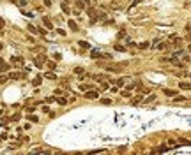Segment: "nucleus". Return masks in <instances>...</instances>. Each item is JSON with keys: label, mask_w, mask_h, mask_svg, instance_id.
<instances>
[{"label": "nucleus", "mask_w": 191, "mask_h": 155, "mask_svg": "<svg viewBox=\"0 0 191 155\" xmlns=\"http://www.w3.org/2000/svg\"><path fill=\"white\" fill-rule=\"evenodd\" d=\"M94 79H96V81H101V83H103V81H110V78H108V76H103V74H96Z\"/></svg>", "instance_id": "obj_7"}, {"label": "nucleus", "mask_w": 191, "mask_h": 155, "mask_svg": "<svg viewBox=\"0 0 191 155\" xmlns=\"http://www.w3.org/2000/svg\"><path fill=\"white\" fill-rule=\"evenodd\" d=\"M142 99H143L142 95H136V97H135V100H133V104H140V102H142Z\"/></svg>", "instance_id": "obj_16"}, {"label": "nucleus", "mask_w": 191, "mask_h": 155, "mask_svg": "<svg viewBox=\"0 0 191 155\" xmlns=\"http://www.w3.org/2000/svg\"><path fill=\"white\" fill-rule=\"evenodd\" d=\"M74 72H76V74H83V69H81V67H76V69H74Z\"/></svg>", "instance_id": "obj_27"}, {"label": "nucleus", "mask_w": 191, "mask_h": 155, "mask_svg": "<svg viewBox=\"0 0 191 155\" xmlns=\"http://www.w3.org/2000/svg\"><path fill=\"white\" fill-rule=\"evenodd\" d=\"M175 102H184L186 100V97H182V95H175V99H173Z\"/></svg>", "instance_id": "obj_15"}, {"label": "nucleus", "mask_w": 191, "mask_h": 155, "mask_svg": "<svg viewBox=\"0 0 191 155\" xmlns=\"http://www.w3.org/2000/svg\"><path fill=\"white\" fill-rule=\"evenodd\" d=\"M4 27H5V23H4V19L0 18V28H4Z\"/></svg>", "instance_id": "obj_32"}, {"label": "nucleus", "mask_w": 191, "mask_h": 155, "mask_svg": "<svg viewBox=\"0 0 191 155\" xmlns=\"http://www.w3.org/2000/svg\"><path fill=\"white\" fill-rule=\"evenodd\" d=\"M29 30H30L32 34H37V28H36V27H34V25H29Z\"/></svg>", "instance_id": "obj_21"}, {"label": "nucleus", "mask_w": 191, "mask_h": 155, "mask_svg": "<svg viewBox=\"0 0 191 155\" xmlns=\"http://www.w3.org/2000/svg\"><path fill=\"white\" fill-rule=\"evenodd\" d=\"M76 7H78V9H83V7H85V4H83V2H80V0H78V2H76Z\"/></svg>", "instance_id": "obj_22"}, {"label": "nucleus", "mask_w": 191, "mask_h": 155, "mask_svg": "<svg viewBox=\"0 0 191 155\" xmlns=\"http://www.w3.org/2000/svg\"><path fill=\"white\" fill-rule=\"evenodd\" d=\"M27 118H29L30 122H37V116H36V115H29V116H27Z\"/></svg>", "instance_id": "obj_20"}, {"label": "nucleus", "mask_w": 191, "mask_h": 155, "mask_svg": "<svg viewBox=\"0 0 191 155\" xmlns=\"http://www.w3.org/2000/svg\"><path fill=\"white\" fill-rule=\"evenodd\" d=\"M154 99H156V95H149V97H147V99H145V100L149 102V100H154Z\"/></svg>", "instance_id": "obj_31"}, {"label": "nucleus", "mask_w": 191, "mask_h": 155, "mask_svg": "<svg viewBox=\"0 0 191 155\" xmlns=\"http://www.w3.org/2000/svg\"><path fill=\"white\" fill-rule=\"evenodd\" d=\"M115 49H117V51H124V46H121V44H115Z\"/></svg>", "instance_id": "obj_28"}, {"label": "nucleus", "mask_w": 191, "mask_h": 155, "mask_svg": "<svg viewBox=\"0 0 191 155\" xmlns=\"http://www.w3.org/2000/svg\"><path fill=\"white\" fill-rule=\"evenodd\" d=\"M62 11H64V12H66V14H69V7H67V5H66V4H62Z\"/></svg>", "instance_id": "obj_23"}, {"label": "nucleus", "mask_w": 191, "mask_h": 155, "mask_svg": "<svg viewBox=\"0 0 191 155\" xmlns=\"http://www.w3.org/2000/svg\"><path fill=\"white\" fill-rule=\"evenodd\" d=\"M78 44H80V48H83V49H89V48H90V44H89L87 41H78Z\"/></svg>", "instance_id": "obj_11"}, {"label": "nucleus", "mask_w": 191, "mask_h": 155, "mask_svg": "<svg viewBox=\"0 0 191 155\" xmlns=\"http://www.w3.org/2000/svg\"><path fill=\"white\" fill-rule=\"evenodd\" d=\"M5 71H9V65L4 62V58L0 57V72H5Z\"/></svg>", "instance_id": "obj_6"}, {"label": "nucleus", "mask_w": 191, "mask_h": 155, "mask_svg": "<svg viewBox=\"0 0 191 155\" xmlns=\"http://www.w3.org/2000/svg\"><path fill=\"white\" fill-rule=\"evenodd\" d=\"M94 88V85H89V83H85V85H80V90H83V92H87V90H92Z\"/></svg>", "instance_id": "obj_10"}, {"label": "nucleus", "mask_w": 191, "mask_h": 155, "mask_svg": "<svg viewBox=\"0 0 191 155\" xmlns=\"http://www.w3.org/2000/svg\"><path fill=\"white\" fill-rule=\"evenodd\" d=\"M48 67H50V69H55V62H48Z\"/></svg>", "instance_id": "obj_30"}, {"label": "nucleus", "mask_w": 191, "mask_h": 155, "mask_svg": "<svg viewBox=\"0 0 191 155\" xmlns=\"http://www.w3.org/2000/svg\"><path fill=\"white\" fill-rule=\"evenodd\" d=\"M179 87L184 88V90H191V83H186V81H182V83H179Z\"/></svg>", "instance_id": "obj_12"}, {"label": "nucleus", "mask_w": 191, "mask_h": 155, "mask_svg": "<svg viewBox=\"0 0 191 155\" xmlns=\"http://www.w3.org/2000/svg\"><path fill=\"white\" fill-rule=\"evenodd\" d=\"M25 74H21V72H11L9 74V78L11 79H20V78H23Z\"/></svg>", "instance_id": "obj_9"}, {"label": "nucleus", "mask_w": 191, "mask_h": 155, "mask_svg": "<svg viewBox=\"0 0 191 155\" xmlns=\"http://www.w3.org/2000/svg\"><path fill=\"white\" fill-rule=\"evenodd\" d=\"M20 113H16V115H12V116H11V120H20Z\"/></svg>", "instance_id": "obj_26"}, {"label": "nucleus", "mask_w": 191, "mask_h": 155, "mask_svg": "<svg viewBox=\"0 0 191 155\" xmlns=\"http://www.w3.org/2000/svg\"><path fill=\"white\" fill-rule=\"evenodd\" d=\"M126 65H128L126 62H122V64H103V67L106 69V71H111V72H119V71H122Z\"/></svg>", "instance_id": "obj_2"}, {"label": "nucleus", "mask_w": 191, "mask_h": 155, "mask_svg": "<svg viewBox=\"0 0 191 155\" xmlns=\"http://www.w3.org/2000/svg\"><path fill=\"white\" fill-rule=\"evenodd\" d=\"M165 95H168V97H175V92H173V90H165Z\"/></svg>", "instance_id": "obj_18"}, {"label": "nucleus", "mask_w": 191, "mask_h": 155, "mask_svg": "<svg viewBox=\"0 0 191 155\" xmlns=\"http://www.w3.org/2000/svg\"><path fill=\"white\" fill-rule=\"evenodd\" d=\"M189 51H191V46H189Z\"/></svg>", "instance_id": "obj_33"}, {"label": "nucleus", "mask_w": 191, "mask_h": 155, "mask_svg": "<svg viewBox=\"0 0 191 155\" xmlns=\"http://www.w3.org/2000/svg\"><path fill=\"white\" fill-rule=\"evenodd\" d=\"M149 48V42H142L140 44V49H147Z\"/></svg>", "instance_id": "obj_24"}, {"label": "nucleus", "mask_w": 191, "mask_h": 155, "mask_svg": "<svg viewBox=\"0 0 191 155\" xmlns=\"http://www.w3.org/2000/svg\"><path fill=\"white\" fill-rule=\"evenodd\" d=\"M67 25H69V28L73 30V32H78V25H76V21L69 19V21H67Z\"/></svg>", "instance_id": "obj_8"}, {"label": "nucleus", "mask_w": 191, "mask_h": 155, "mask_svg": "<svg viewBox=\"0 0 191 155\" xmlns=\"http://www.w3.org/2000/svg\"><path fill=\"white\" fill-rule=\"evenodd\" d=\"M44 62H46V57H44V55H39V57H36V58H34V64H36L37 67H41V65H43Z\"/></svg>", "instance_id": "obj_4"}, {"label": "nucleus", "mask_w": 191, "mask_h": 155, "mask_svg": "<svg viewBox=\"0 0 191 155\" xmlns=\"http://www.w3.org/2000/svg\"><path fill=\"white\" fill-rule=\"evenodd\" d=\"M131 81V78H121V79H117L115 83H117V87H124L126 83H129Z\"/></svg>", "instance_id": "obj_5"}, {"label": "nucleus", "mask_w": 191, "mask_h": 155, "mask_svg": "<svg viewBox=\"0 0 191 155\" xmlns=\"http://www.w3.org/2000/svg\"><path fill=\"white\" fill-rule=\"evenodd\" d=\"M103 104H111V99H101Z\"/></svg>", "instance_id": "obj_25"}, {"label": "nucleus", "mask_w": 191, "mask_h": 155, "mask_svg": "<svg viewBox=\"0 0 191 155\" xmlns=\"http://www.w3.org/2000/svg\"><path fill=\"white\" fill-rule=\"evenodd\" d=\"M97 97H99L97 90H87V92H85V99H90V100H94V99H97Z\"/></svg>", "instance_id": "obj_3"}, {"label": "nucleus", "mask_w": 191, "mask_h": 155, "mask_svg": "<svg viewBox=\"0 0 191 155\" xmlns=\"http://www.w3.org/2000/svg\"><path fill=\"white\" fill-rule=\"evenodd\" d=\"M57 102H59L60 106H66V104H67V99H64V97H60V99H57Z\"/></svg>", "instance_id": "obj_14"}, {"label": "nucleus", "mask_w": 191, "mask_h": 155, "mask_svg": "<svg viewBox=\"0 0 191 155\" xmlns=\"http://www.w3.org/2000/svg\"><path fill=\"white\" fill-rule=\"evenodd\" d=\"M5 81H7V78H5V76H0V85H2V83H5Z\"/></svg>", "instance_id": "obj_29"}, {"label": "nucleus", "mask_w": 191, "mask_h": 155, "mask_svg": "<svg viewBox=\"0 0 191 155\" xmlns=\"http://www.w3.org/2000/svg\"><path fill=\"white\" fill-rule=\"evenodd\" d=\"M41 81H43V78L37 76V78H34V81H32V83H34V87H39V85H41Z\"/></svg>", "instance_id": "obj_13"}, {"label": "nucleus", "mask_w": 191, "mask_h": 155, "mask_svg": "<svg viewBox=\"0 0 191 155\" xmlns=\"http://www.w3.org/2000/svg\"><path fill=\"white\" fill-rule=\"evenodd\" d=\"M90 57L96 58V60H111V53H103V51H99V49H92L90 51Z\"/></svg>", "instance_id": "obj_1"}, {"label": "nucleus", "mask_w": 191, "mask_h": 155, "mask_svg": "<svg viewBox=\"0 0 191 155\" xmlns=\"http://www.w3.org/2000/svg\"><path fill=\"white\" fill-rule=\"evenodd\" d=\"M43 23H44V25H46L48 28H51V21H50L48 18H43Z\"/></svg>", "instance_id": "obj_17"}, {"label": "nucleus", "mask_w": 191, "mask_h": 155, "mask_svg": "<svg viewBox=\"0 0 191 155\" xmlns=\"http://www.w3.org/2000/svg\"><path fill=\"white\" fill-rule=\"evenodd\" d=\"M44 78H48V79H55V74H53V72H46V74H44Z\"/></svg>", "instance_id": "obj_19"}]
</instances>
